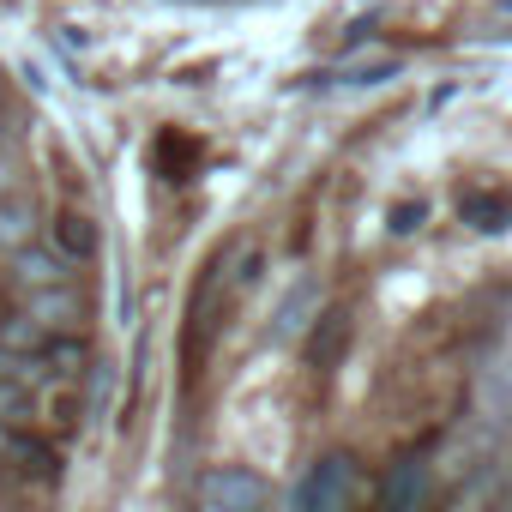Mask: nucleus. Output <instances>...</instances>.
I'll return each instance as SVG.
<instances>
[{
	"instance_id": "obj_1",
	"label": "nucleus",
	"mask_w": 512,
	"mask_h": 512,
	"mask_svg": "<svg viewBox=\"0 0 512 512\" xmlns=\"http://www.w3.org/2000/svg\"><path fill=\"white\" fill-rule=\"evenodd\" d=\"M199 500H205V512H266V476H253L241 464H217V470H205Z\"/></svg>"
},
{
	"instance_id": "obj_2",
	"label": "nucleus",
	"mask_w": 512,
	"mask_h": 512,
	"mask_svg": "<svg viewBox=\"0 0 512 512\" xmlns=\"http://www.w3.org/2000/svg\"><path fill=\"white\" fill-rule=\"evenodd\" d=\"M350 482H356V458H350V452L314 458V470H308L302 488H296V512H338L344 494H350Z\"/></svg>"
},
{
	"instance_id": "obj_3",
	"label": "nucleus",
	"mask_w": 512,
	"mask_h": 512,
	"mask_svg": "<svg viewBox=\"0 0 512 512\" xmlns=\"http://www.w3.org/2000/svg\"><path fill=\"white\" fill-rule=\"evenodd\" d=\"M7 278H13L19 296H31V290H67L79 278V266L67 260L61 247L37 241V247H25V253H13V260H7Z\"/></svg>"
},
{
	"instance_id": "obj_4",
	"label": "nucleus",
	"mask_w": 512,
	"mask_h": 512,
	"mask_svg": "<svg viewBox=\"0 0 512 512\" xmlns=\"http://www.w3.org/2000/svg\"><path fill=\"white\" fill-rule=\"evenodd\" d=\"M217 296H223V260L199 278V290H193V302H187V344H181L187 380H199V368H205V344H211V332H217Z\"/></svg>"
},
{
	"instance_id": "obj_5",
	"label": "nucleus",
	"mask_w": 512,
	"mask_h": 512,
	"mask_svg": "<svg viewBox=\"0 0 512 512\" xmlns=\"http://www.w3.org/2000/svg\"><path fill=\"white\" fill-rule=\"evenodd\" d=\"M19 314L37 320L49 338H79L85 296H79V284H67V290H31V296H19Z\"/></svg>"
},
{
	"instance_id": "obj_6",
	"label": "nucleus",
	"mask_w": 512,
	"mask_h": 512,
	"mask_svg": "<svg viewBox=\"0 0 512 512\" xmlns=\"http://www.w3.org/2000/svg\"><path fill=\"white\" fill-rule=\"evenodd\" d=\"M422 500H428V464H422V458H398V464L380 476L374 512H422Z\"/></svg>"
},
{
	"instance_id": "obj_7",
	"label": "nucleus",
	"mask_w": 512,
	"mask_h": 512,
	"mask_svg": "<svg viewBox=\"0 0 512 512\" xmlns=\"http://www.w3.org/2000/svg\"><path fill=\"white\" fill-rule=\"evenodd\" d=\"M350 332H356V320H350L344 308L320 314L314 332H308V368H314V374H332V368L344 362V350H350Z\"/></svg>"
},
{
	"instance_id": "obj_8",
	"label": "nucleus",
	"mask_w": 512,
	"mask_h": 512,
	"mask_svg": "<svg viewBox=\"0 0 512 512\" xmlns=\"http://www.w3.org/2000/svg\"><path fill=\"white\" fill-rule=\"evenodd\" d=\"M37 229H43V211H37V199H31V193L7 199V205H0V260H13V253L37 247Z\"/></svg>"
},
{
	"instance_id": "obj_9",
	"label": "nucleus",
	"mask_w": 512,
	"mask_h": 512,
	"mask_svg": "<svg viewBox=\"0 0 512 512\" xmlns=\"http://www.w3.org/2000/svg\"><path fill=\"white\" fill-rule=\"evenodd\" d=\"M458 217H464L470 229L494 235V229H506V223H512V199H506V193H488V187H476V193H464V199H458Z\"/></svg>"
},
{
	"instance_id": "obj_10",
	"label": "nucleus",
	"mask_w": 512,
	"mask_h": 512,
	"mask_svg": "<svg viewBox=\"0 0 512 512\" xmlns=\"http://www.w3.org/2000/svg\"><path fill=\"white\" fill-rule=\"evenodd\" d=\"M49 247H61L67 260L79 266V260H91V253H97V223H91L85 211H61V217H55V241H49Z\"/></svg>"
},
{
	"instance_id": "obj_11",
	"label": "nucleus",
	"mask_w": 512,
	"mask_h": 512,
	"mask_svg": "<svg viewBox=\"0 0 512 512\" xmlns=\"http://www.w3.org/2000/svg\"><path fill=\"white\" fill-rule=\"evenodd\" d=\"M0 350H13V356H43L49 350V332L25 314H7L0 320Z\"/></svg>"
},
{
	"instance_id": "obj_12",
	"label": "nucleus",
	"mask_w": 512,
	"mask_h": 512,
	"mask_svg": "<svg viewBox=\"0 0 512 512\" xmlns=\"http://www.w3.org/2000/svg\"><path fill=\"white\" fill-rule=\"evenodd\" d=\"M7 464H13L19 476H37V482H55V452H49L43 440H31V434H19V440H13V452H7Z\"/></svg>"
},
{
	"instance_id": "obj_13",
	"label": "nucleus",
	"mask_w": 512,
	"mask_h": 512,
	"mask_svg": "<svg viewBox=\"0 0 512 512\" xmlns=\"http://www.w3.org/2000/svg\"><path fill=\"white\" fill-rule=\"evenodd\" d=\"M308 308L320 314V290H314V284H302V290H296V296L278 308V326H272V332H278V338H296V332L308 326Z\"/></svg>"
},
{
	"instance_id": "obj_14",
	"label": "nucleus",
	"mask_w": 512,
	"mask_h": 512,
	"mask_svg": "<svg viewBox=\"0 0 512 512\" xmlns=\"http://www.w3.org/2000/svg\"><path fill=\"white\" fill-rule=\"evenodd\" d=\"M19 193H25V157H19V145H13V151H0V205L19 199Z\"/></svg>"
},
{
	"instance_id": "obj_15",
	"label": "nucleus",
	"mask_w": 512,
	"mask_h": 512,
	"mask_svg": "<svg viewBox=\"0 0 512 512\" xmlns=\"http://www.w3.org/2000/svg\"><path fill=\"white\" fill-rule=\"evenodd\" d=\"M416 223H422V205H398V211H392V229H398V235H410Z\"/></svg>"
},
{
	"instance_id": "obj_16",
	"label": "nucleus",
	"mask_w": 512,
	"mask_h": 512,
	"mask_svg": "<svg viewBox=\"0 0 512 512\" xmlns=\"http://www.w3.org/2000/svg\"><path fill=\"white\" fill-rule=\"evenodd\" d=\"M13 139H19V121H13L7 109H0V151H13Z\"/></svg>"
},
{
	"instance_id": "obj_17",
	"label": "nucleus",
	"mask_w": 512,
	"mask_h": 512,
	"mask_svg": "<svg viewBox=\"0 0 512 512\" xmlns=\"http://www.w3.org/2000/svg\"><path fill=\"white\" fill-rule=\"evenodd\" d=\"M0 97H7V79H0Z\"/></svg>"
}]
</instances>
